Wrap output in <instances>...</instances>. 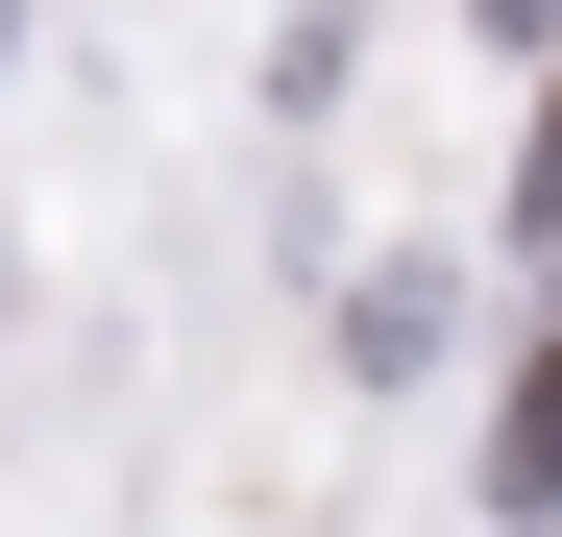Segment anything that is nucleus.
Here are the masks:
<instances>
[{
  "mask_svg": "<svg viewBox=\"0 0 562 537\" xmlns=\"http://www.w3.org/2000/svg\"><path fill=\"white\" fill-rule=\"evenodd\" d=\"M514 196H538V220H562V123H538V171H514Z\"/></svg>",
  "mask_w": 562,
  "mask_h": 537,
  "instance_id": "obj_2",
  "label": "nucleus"
},
{
  "mask_svg": "<svg viewBox=\"0 0 562 537\" xmlns=\"http://www.w3.org/2000/svg\"><path fill=\"white\" fill-rule=\"evenodd\" d=\"M514 513H562V367L514 391Z\"/></svg>",
  "mask_w": 562,
  "mask_h": 537,
  "instance_id": "obj_1",
  "label": "nucleus"
}]
</instances>
